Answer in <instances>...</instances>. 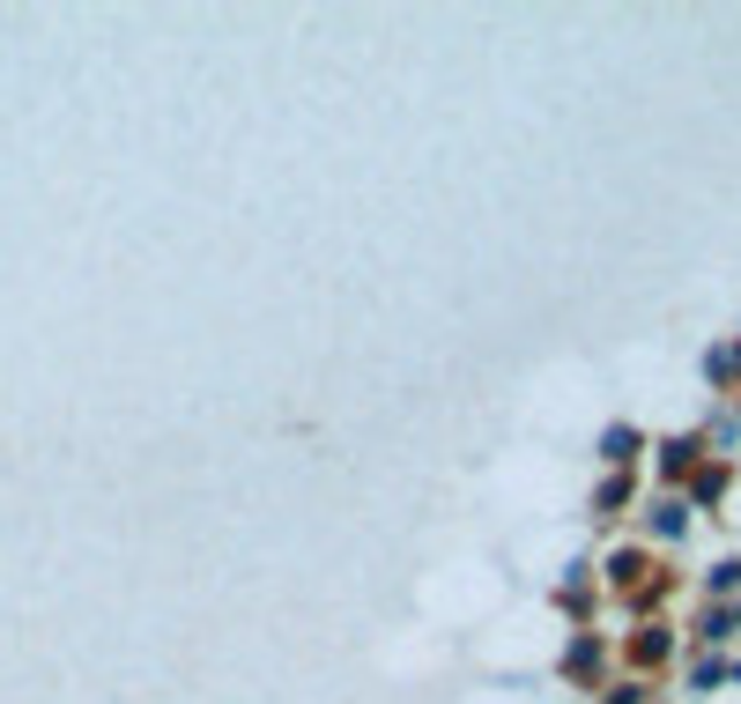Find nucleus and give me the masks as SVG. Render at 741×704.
<instances>
[{
	"label": "nucleus",
	"instance_id": "6",
	"mask_svg": "<svg viewBox=\"0 0 741 704\" xmlns=\"http://www.w3.org/2000/svg\"><path fill=\"white\" fill-rule=\"evenodd\" d=\"M652 453V438L638 423H608L601 438H593V459H601V475H623V467H638V459Z\"/></svg>",
	"mask_w": 741,
	"mask_h": 704
},
{
	"label": "nucleus",
	"instance_id": "15",
	"mask_svg": "<svg viewBox=\"0 0 741 704\" xmlns=\"http://www.w3.org/2000/svg\"><path fill=\"white\" fill-rule=\"evenodd\" d=\"M601 704H646V682H616V690H601Z\"/></svg>",
	"mask_w": 741,
	"mask_h": 704
},
{
	"label": "nucleus",
	"instance_id": "16",
	"mask_svg": "<svg viewBox=\"0 0 741 704\" xmlns=\"http://www.w3.org/2000/svg\"><path fill=\"white\" fill-rule=\"evenodd\" d=\"M727 668H734V682H741V652H734V660H727Z\"/></svg>",
	"mask_w": 741,
	"mask_h": 704
},
{
	"label": "nucleus",
	"instance_id": "1",
	"mask_svg": "<svg viewBox=\"0 0 741 704\" xmlns=\"http://www.w3.org/2000/svg\"><path fill=\"white\" fill-rule=\"evenodd\" d=\"M675 564H660L652 549H638V542H623V549H608V564H601V593H616L630 615H646L652 623V609L675 593Z\"/></svg>",
	"mask_w": 741,
	"mask_h": 704
},
{
	"label": "nucleus",
	"instance_id": "5",
	"mask_svg": "<svg viewBox=\"0 0 741 704\" xmlns=\"http://www.w3.org/2000/svg\"><path fill=\"white\" fill-rule=\"evenodd\" d=\"M616 652H623V668H630V682H638V674H660L668 660H675V631L652 615V623H638V631H630Z\"/></svg>",
	"mask_w": 741,
	"mask_h": 704
},
{
	"label": "nucleus",
	"instance_id": "10",
	"mask_svg": "<svg viewBox=\"0 0 741 704\" xmlns=\"http://www.w3.org/2000/svg\"><path fill=\"white\" fill-rule=\"evenodd\" d=\"M646 534H652V542H682V534H689V497H668V490H660L646 504Z\"/></svg>",
	"mask_w": 741,
	"mask_h": 704
},
{
	"label": "nucleus",
	"instance_id": "3",
	"mask_svg": "<svg viewBox=\"0 0 741 704\" xmlns=\"http://www.w3.org/2000/svg\"><path fill=\"white\" fill-rule=\"evenodd\" d=\"M549 601H556V615H563L571 631H593V615H601V571H593L586 556H571L563 579L549 586Z\"/></svg>",
	"mask_w": 741,
	"mask_h": 704
},
{
	"label": "nucleus",
	"instance_id": "2",
	"mask_svg": "<svg viewBox=\"0 0 741 704\" xmlns=\"http://www.w3.org/2000/svg\"><path fill=\"white\" fill-rule=\"evenodd\" d=\"M608 652H616V645L601 638V631H571V638H563V652H556V682H563V690H579V697H593V690H601V674H608Z\"/></svg>",
	"mask_w": 741,
	"mask_h": 704
},
{
	"label": "nucleus",
	"instance_id": "12",
	"mask_svg": "<svg viewBox=\"0 0 741 704\" xmlns=\"http://www.w3.org/2000/svg\"><path fill=\"white\" fill-rule=\"evenodd\" d=\"M719 682H734V668H727V652H697V660H689V697H711Z\"/></svg>",
	"mask_w": 741,
	"mask_h": 704
},
{
	"label": "nucleus",
	"instance_id": "13",
	"mask_svg": "<svg viewBox=\"0 0 741 704\" xmlns=\"http://www.w3.org/2000/svg\"><path fill=\"white\" fill-rule=\"evenodd\" d=\"M705 601H741V556H719L705 571Z\"/></svg>",
	"mask_w": 741,
	"mask_h": 704
},
{
	"label": "nucleus",
	"instance_id": "17",
	"mask_svg": "<svg viewBox=\"0 0 741 704\" xmlns=\"http://www.w3.org/2000/svg\"><path fill=\"white\" fill-rule=\"evenodd\" d=\"M734 631H741V601H734Z\"/></svg>",
	"mask_w": 741,
	"mask_h": 704
},
{
	"label": "nucleus",
	"instance_id": "7",
	"mask_svg": "<svg viewBox=\"0 0 741 704\" xmlns=\"http://www.w3.org/2000/svg\"><path fill=\"white\" fill-rule=\"evenodd\" d=\"M623 512H638V467L593 482V520H623Z\"/></svg>",
	"mask_w": 741,
	"mask_h": 704
},
{
	"label": "nucleus",
	"instance_id": "11",
	"mask_svg": "<svg viewBox=\"0 0 741 704\" xmlns=\"http://www.w3.org/2000/svg\"><path fill=\"white\" fill-rule=\"evenodd\" d=\"M705 378L719 386V394H734V386H741V334L734 341H711V349H705Z\"/></svg>",
	"mask_w": 741,
	"mask_h": 704
},
{
	"label": "nucleus",
	"instance_id": "14",
	"mask_svg": "<svg viewBox=\"0 0 741 704\" xmlns=\"http://www.w3.org/2000/svg\"><path fill=\"white\" fill-rule=\"evenodd\" d=\"M705 445H741V423H734V416H711V430H705Z\"/></svg>",
	"mask_w": 741,
	"mask_h": 704
},
{
	"label": "nucleus",
	"instance_id": "8",
	"mask_svg": "<svg viewBox=\"0 0 741 704\" xmlns=\"http://www.w3.org/2000/svg\"><path fill=\"white\" fill-rule=\"evenodd\" d=\"M689 631H697V652H727V645L741 638V631H734V601H705Z\"/></svg>",
	"mask_w": 741,
	"mask_h": 704
},
{
	"label": "nucleus",
	"instance_id": "9",
	"mask_svg": "<svg viewBox=\"0 0 741 704\" xmlns=\"http://www.w3.org/2000/svg\"><path fill=\"white\" fill-rule=\"evenodd\" d=\"M727 490H734V459H719V453H711L705 467H697V482H689L682 497H689V512H711V504H719Z\"/></svg>",
	"mask_w": 741,
	"mask_h": 704
},
{
	"label": "nucleus",
	"instance_id": "4",
	"mask_svg": "<svg viewBox=\"0 0 741 704\" xmlns=\"http://www.w3.org/2000/svg\"><path fill=\"white\" fill-rule=\"evenodd\" d=\"M652 453H660L652 467H660V482H668V497H682L689 482H697V467L711 459V445H705V430H675V438H660Z\"/></svg>",
	"mask_w": 741,
	"mask_h": 704
}]
</instances>
